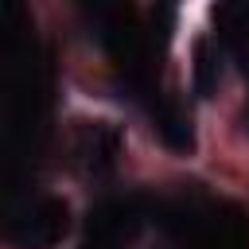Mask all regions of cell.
<instances>
[{
	"label": "cell",
	"mask_w": 249,
	"mask_h": 249,
	"mask_svg": "<svg viewBox=\"0 0 249 249\" xmlns=\"http://www.w3.org/2000/svg\"><path fill=\"white\" fill-rule=\"evenodd\" d=\"M70 226V210L62 198H39L23 218L12 222L8 241L16 249H54Z\"/></svg>",
	"instance_id": "cell-1"
},
{
	"label": "cell",
	"mask_w": 249,
	"mask_h": 249,
	"mask_svg": "<svg viewBox=\"0 0 249 249\" xmlns=\"http://www.w3.org/2000/svg\"><path fill=\"white\" fill-rule=\"evenodd\" d=\"M140 230L136 202H101L89 214V245L86 249H121Z\"/></svg>",
	"instance_id": "cell-2"
},
{
	"label": "cell",
	"mask_w": 249,
	"mask_h": 249,
	"mask_svg": "<svg viewBox=\"0 0 249 249\" xmlns=\"http://www.w3.org/2000/svg\"><path fill=\"white\" fill-rule=\"evenodd\" d=\"M152 117H156V132H160V140H163L167 148H175V152H191V148H195L191 117H187L175 101H163Z\"/></svg>",
	"instance_id": "cell-3"
},
{
	"label": "cell",
	"mask_w": 249,
	"mask_h": 249,
	"mask_svg": "<svg viewBox=\"0 0 249 249\" xmlns=\"http://www.w3.org/2000/svg\"><path fill=\"white\" fill-rule=\"evenodd\" d=\"M191 82H195V93L198 97H210L214 93V86H218V78H222V62H218V54H214V43L210 39H198L195 43V51H191Z\"/></svg>",
	"instance_id": "cell-4"
},
{
	"label": "cell",
	"mask_w": 249,
	"mask_h": 249,
	"mask_svg": "<svg viewBox=\"0 0 249 249\" xmlns=\"http://www.w3.org/2000/svg\"><path fill=\"white\" fill-rule=\"evenodd\" d=\"M113 156H117V132L105 128V124L86 128V160H89V167L93 171H109Z\"/></svg>",
	"instance_id": "cell-5"
}]
</instances>
